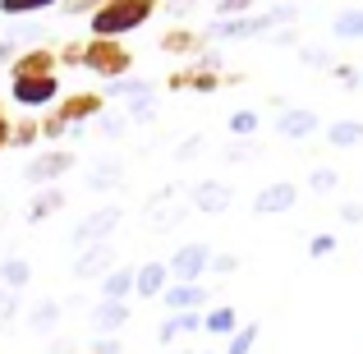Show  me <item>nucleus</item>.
<instances>
[{"label":"nucleus","instance_id":"dca6fc26","mask_svg":"<svg viewBox=\"0 0 363 354\" xmlns=\"http://www.w3.org/2000/svg\"><path fill=\"white\" fill-rule=\"evenodd\" d=\"M60 133H65V124H60V120H51V116L42 120V138H60Z\"/></svg>","mask_w":363,"mask_h":354},{"label":"nucleus","instance_id":"0eeeda50","mask_svg":"<svg viewBox=\"0 0 363 354\" xmlns=\"http://www.w3.org/2000/svg\"><path fill=\"white\" fill-rule=\"evenodd\" d=\"M161 51L198 55V51H203V33H194V28H166V33H161Z\"/></svg>","mask_w":363,"mask_h":354},{"label":"nucleus","instance_id":"9b49d317","mask_svg":"<svg viewBox=\"0 0 363 354\" xmlns=\"http://www.w3.org/2000/svg\"><path fill=\"white\" fill-rule=\"evenodd\" d=\"M336 33L340 37H363V14H340L336 18Z\"/></svg>","mask_w":363,"mask_h":354},{"label":"nucleus","instance_id":"9d476101","mask_svg":"<svg viewBox=\"0 0 363 354\" xmlns=\"http://www.w3.org/2000/svg\"><path fill=\"white\" fill-rule=\"evenodd\" d=\"M363 138V124L359 120H340L336 129H331V143H359Z\"/></svg>","mask_w":363,"mask_h":354},{"label":"nucleus","instance_id":"6e6552de","mask_svg":"<svg viewBox=\"0 0 363 354\" xmlns=\"http://www.w3.org/2000/svg\"><path fill=\"white\" fill-rule=\"evenodd\" d=\"M42 138V120H14V129H9V148H28V143Z\"/></svg>","mask_w":363,"mask_h":354},{"label":"nucleus","instance_id":"ddd939ff","mask_svg":"<svg viewBox=\"0 0 363 354\" xmlns=\"http://www.w3.org/2000/svg\"><path fill=\"white\" fill-rule=\"evenodd\" d=\"M101 5H106V0H69V14H88V18H92Z\"/></svg>","mask_w":363,"mask_h":354},{"label":"nucleus","instance_id":"423d86ee","mask_svg":"<svg viewBox=\"0 0 363 354\" xmlns=\"http://www.w3.org/2000/svg\"><path fill=\"white\" fill-rule=\"evenodd\" d=\"M170 88H194V92H216L221 88V74L212 70V65H189V70H175L170 74Z\"/></svg>","mask_w":363,"mask_h":354},{"label":"nucleus","instance_id":"2eb2a0df","mask_svg":"<svg viewBox=\"0 0 363 354\" xmlns=\"http://www.w3.org/2000/svg\"><path fill=\"white\" fill-rule=\"evenodd\" d=\"M290 198H294L290 189H272V194H267V203H262V207H285V203H290Z\"/></svg>","mask_w":363,"mask_h":354},{"label":"nucleus","instance_id":"f3484780","mask_svg":"<svg viewBox=\"0 0 363 354\" xmlns=\"http://www.w3.org/2000/svg\"><path fill=\"white\" fill-rule=\"evenodd\" d=\"M9 129H14V120H9V116H0V152L9 148Z\"/></svg>","mask_w":363,"mask_h":354},{"label":"nucleus","instance_id":"1a4fd4ad","mask_svg":"<svg viewBox=\"0 0 363 354\" xmlns=\"http://www.w3.org/2000/svg\"><path fill=\"white\" fill-rule=\"evenodd\" d=\"M46 5H60V0H0L5 14H33V9H46Z\"/></svg>","mask_w":363,"mask_h":354},{"label":"nucleus","instance_id":"4468645a","mask_svg":"<svg viewBox=\"0 0 363 354\" xmlns=\"http://www.w3.org/2000/svg\"><path fill=\"white\" fill-rule=\"evenodd\" d=\"M285 129H290V133H308L313 129V116H290V120H285Z\"/></svg>","mask_w":363,"mask_h":354},{"label":"nucleus","instance_id":"7ed1b4c3","mask_svg":"<svg viewBox=\"0 0 363 354\" xmlns=\"http://www.w3.org/2000/svg\"><path fill=\"white\" fill-rule=\"evenodd\" d=\"M101 92H69V97H60L55 101V111H51V120H60L65 129L69 124H83V120H92V116H101Z\"/></svg>","mask_w":363,"mask_h":354},{"label":"nucleus","instance_id":"f257e3e1","mask_svg":"<svg viewBox=\"0 0 363 354\" xmlns=\"http://www.w3.org/2000/svg\"><path fill=\"white\" fill-rule=\"evenodd\" d=\"M157 9H161V0H106L88 23H92V37H124L133 28H143Z\"/></svg>","mask_w":363,"mask_h":354},{"label":"nucleus","instance_id":"f8f14e48","mask_svg":"<svg viewBox=\"0 0 363 354\" xmlns=\"http://www.w3.org/2000/svg\"><path fill=\"white\" fill-rule=\"evenodd\" d=\"M55 60H60V65H83V42L60 46V51H55Z\"/></svg>","mask_w":363,"mask_h":354},{"label":"nucleus","instance_id":"f03ea898","mask_svg":"<svg viewBox=\"0 0 363 354\" xmlns=\"http://www.w3.org/2000/svg\"><path fill=\"white\" fill-rule=\"evenodd\" d=\"M83 70L101 74V79H120L133 70V51L120 37H92V42H83Z\"/></svg>","mask_w":363,"mask_h":354},{"label":"nucleus","instance_id":"20e7f679","mask_svg":"<svg viewBox=\"0 0 363 354\" xmlns=\"http://www.w3.org/2000/svg\"><path fill=\"white\" fill-rule=\"evenodd\" d=\"M60 70V60H55V51H46V46H37V51H23L14 65H9V83L18 79H51V74Z\"/></svg>","mask_w":363,"mask_h":354},{"label":"nucleus","instance_id":"39448f33","mask_svg":"<svg viewBox=\"0 0 363 354\" xmlns=\"http://www.w3.org/2000/svg\"><path fill=\"white\" fill-rule=\"evenodd\" d=\"M9 97L18 101V106H46V101L60 97V79H18L14 88H9Z\"/></svg>","mask_w":363,"mask_h":354},{"label":"nucleus","instance_id":"a211bd4d","mask_svg":"<svg viewBox=\"0 0 363 354\" xmlns=\"http://www.w3.org/2000/svg\"><path fill=\"white\" fill-rule=\"evenodd\" d=\"M248 5H253V0H225L221 9H225V14H230V9H248Z\"/></svg>","mask_w":363,"mask_h":354},{"label":"nucleus","instance_id":"6ab92c4d","mask_svg":"<svg viewBox=\"0 0 363 354\" xmlns=\"http://www.w3.org/2000/svg\"><path fill=\"white\" fill-rule=\"evenodd\" d=\"M0 116H5V101H0Z\"/></svg>","mask_w":363,"mask_h":354}]
</instances>
